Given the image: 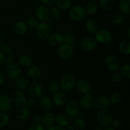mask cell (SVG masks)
Instances as JSON below:
<instances>
[{"mask_svg":"<svg viewBox=\"0 0 130 130\" xmlns=\"http://www.w3.org/2000/svg\"><path fill=\"white\" fill-rule=\"evenodd\" d=\"M14 58V53L11 48L8 46H0V65L6 66L11 63Z\"/></svg>","mask_w":130,"mask_h":130,"instance_id":"obj_1","label":"cell"},{"mask_svg":"<svg viewBox=\"0 0 130 130\" xmlns=\"http://www.w3.org/2000/svg\"><path fill=\"white\" fill-rule=\"evenodd\" d=\"M76 81V79L73 75L67 74L61 79L60 83V88L64 92H69L74 88Z\"/></svg>","mask_w":130,"mask_h":130,"instance_id":"obj_2","label":"cell"},{"mask_svg":"<svg viewBox=\"0 0 130 130\" xmlns=\"http://www.w3.org/2000/svg\"><path fill=\"white\" fill-rule=\"evenodd\" d=\"M10 99L11 104L16 107H22L26 105L27 99L19 90H14L10 93Z\"/></svg>","mask_w":130,"mask_h":130,"instance_id":"obj_3","label":"cell"},{"mask_svg":"<svg viewBox=\"0 0 130 130\" xmlns=\"http://www.w3.org/2000/svg\"><path fill=\"white\" fill-rule=\"evenodd\" d=\"M96 120L100 126L102 127H108L111 124L112 116L111 113L107 109L100 110L96 115Z\"/></svg>","mask_w":130,"mask_h":130,"instance_id":"obj_4","label":"cell"},{"mask_svg":"<svg viewBox=\"0 0 130 130\" xmlns=\"http://www.w3.org/2000/svg\"><path fill=\"white\" fill-rule=\"evenodd\" d=\"M69 17L74 21H81L86 17V11L83 6L76 5L71 7L69 10Z\"/></svg>","mask_w":130,"mask_h":130,"instance_id":"obj_5","label":"cell"},{"mask_svg":"<svg viewBox=\"0 0 130 130\" xmlns=\"http://www.w3.org/2000/svg\"><path fill=\"white\" fill-rule=\"evenodd\" d=\"M112 34L106 29H98L95 32V39L102 44H107L112 40Z\"/></svg>","mask_w":130,"mask_h":130,"instance_id":"obj_6","label":"cell"},{"mask_svg":"<svg viewBox=\"0 0 130 130\" xmlns=\"http://www.w3.org/2000/svg\"><path fill=\"white\" fill-rule=\"evenodd\" d=\"M35 31L37 36L41 39H46L51 34V28L47 23H38L35 27Z\"/></svg>","mask_w":130,"mask_h":130,"instance_id":"obj_7","label":"cell"},{"mask_svg":"<svg viewBox=\"0 0 130 130\" xmlns=\"http://www.w3.org/2000/svg\"><path fill=\"white\" fill-rule=\"evenodd\" d=\"M80 110H81V108H80L79 104L78 102L74 100H70L65 107V110L67 115L71 118L77 117L79 114Z\"/></svg>","mask_w":130,"mask_h":130,"instance_id":"obj_8","label":"cell"},{"mask_svg":"<svg viewBox=\"0 0 130 130\" xmlns=\"http://www.w3.org/2000/svg\"><path fill=\"white\" fill-rule=\"evenodd\" d=\"M57 54L60 58L63 60H67L71 58L73 54V47L71 44L67 43H62L61 45L58 46Z\"/></svg>","mask_w":130,"mask_h":130,"instance_id":"obj_9","label":"cell"},{"mask_svg":"<svg viewBox=\"0 0 130 130\" xmlns=\"http://www.w3.org/2000/svg\"><path fill=\"white\" fill-rule=\"evenodd\" d=\"M105 64L108 69L111 72H117L119 70L121 63L118 57L114 55H109L105 58Z\"/></svg>","mask_w":130,"mask_h":130,"instance_id":"obj_10","label":"cell"},{"mask_svg":"<svg viewBox=\"0 0 130 130\" xmlns=\"http://www.w3.org/2000/svg\"><path fill=\"white\" fill-rule=\"evenodd\" d=\"M6 74L8 77L10 79H15L18 78L20 77V75L21 74V69H20V66L17 63L11 62L6 66Z\"/></svg>","mask_w":130,"mask_h":130,"instance_id":"obj_11","label":"cell"},{"mask_svg":"<svg viewBox=\"0 0 130 130\" xmlns=\"http://www.w3.org/2000/svg\"><path fill=\"white\" fill-rule=\"evenodd\" d=\"M110 99L105 95H100L94 100L95 107L99 110L107 109L110 106Z\"/></svg>","mask_w":130,"mask_h":130,"instance_id":"obj_12","label":"cell"},{"mask_svg":"<svg viewBox=\"0 0 130 130\" xmlns=\"http://www.w3.org/2000/svg\"><path fill=\"white\" fill-rule=\"evenodd\" d=\"M79 106L84 110H88L94 105V99L92 95L86 93L80 100Z\"/></svg>","mask_w":130,"mask_h":130,"instance_id":"obj_13","label":"cell"},{"mask_svg":"<svg viewBox=\"0 0 130 130\" xmlns=\"http://www.w3.org/2000/svg\"><path fill=\"white\" fill-rule=\"evenodd\" d=\"M29 92L32 98L38 99L43 95V87L38 82H34L29 85Z\"/></svg>","mask_w":130,"mask_h":130,"instance_id":"obj_14","label":"cell"},{"mask_svg":"<svg viewBox=\"0 0 130 130\" xmlns=\"http://www.w3.org/2000/svg\"><path fill=\"white\" fill-rule=\"evenodd\" d=\"M48 41L52 46L58 47L64 43V35L60 32L53 33L48 37Z\"/></svg>","mask_w":130,"mask_h":130,"instance_id":"obj_15","label":"cell"},{"mask_svg":"<svg viewBox=\"0 0 130 130\" xmlns=\"http://www.w3.org/2000/svg\"><path fill=\"white\" fill-rule=\"evenodd\" d=\"M36 17L40 21L44 22L48 19L50 17V12L48 7L41 5H39L36 10Z\"/></svg>","mask_w":130,"mask_h":130,"instance_id":"obj_16","label":"cell"},{"mask_svg":"<svg viewBox=\"0 0 130 130\" xmlns=\"http://www.w3.org/2000/svg\"><path fill=\"white\" fill-rule=\"evenodd\" d=\"M97 45V41L93 37L88 36L83 39L81 43V46L85 50L90 52L95 49Z\"/></svg>","mask_w":130,"mask_h":130,"instance_id":"obj_17","label":"cell"},{"mask_svg":"<svg viewBox=\"0 0 130 130\" xmlns=\"http://www.w3.org/2000/svg\"><path fill=\"white\" fill-rule=\"evenodd\" d=\"M52 100L53 104H54V105H55L56 106H63L67 102V95L64 92L58 91L57 93H55Z\"/></svg>","mask_w":130,"mask_h":130,"instance_id":"obj_18","label":"cell"},{"mask_svg":"<svg viewBox=\"0 0 130 130\" xmlns=\"http://www.w3.org/2000/svg\"><path fill=\"white\" fill-rule=\"evenodd\" d=\"M11 102L10 97L6 95H0V112H6L11 109Z\"/></svg>","mask_w":130,"mask_h":130,"instance_id":"obj_19","label":"cell"},{"mask_svg":"<svg viewBox=\"0 0 130 130\" xmlns=\"http://www.w3.org/2000/svg\"><path fill=\"white\" fill-rule=\"evenodd\" d=\"M75 87L76 88L79 92L82 94L88 93L91 90L90 84L87 81L82 79L77 80V81H76Z\"/></svg>","mask_w":130,"mask_h":130,"instance_id":"obj_20","label":"cell"},{"mask_svg":"<svg viewBox=\"0 0 130 130\" xmlns=\"http://www.w3.org/2000/svg\"><path fill=\"white\" fill-rule=\"evenodd\" d=\"M27 75L32 79H38L41 76V71L40 68L36 65H30L29 67H28Z\"/></svg>","mask_w":130,"mask_h":130,"instance_id":"obj_21","label":"cell"},{"mask_svg":"<svg viewBox=\"0 0 130 130\" xmlns=\"http://www.w3.org/2000/svg\"><path fill=\"white\" fill-rule=\"evenodd\" d=\"M39 106L42 109H44V110H49L52 107L53 104L52 100L49 96H46V95H42L39 98Z\"/></svg>","mask_w":130,"mask_h":130,"instance_id":"obj_22","label":"cell"},{"mask_svg":"<svg viewBox=\"0 0 130 130\" xmlns=\"http://www.w3.org/2000/svg\"><path fill=\"white\" fill-rule=\"evenodd\" d=\"M55 122L60 126H67L71 123L70 117L67 114H58L55 119Z\"/></svg>","mask_w":130,"mask_h":130,"instance_id":"obj_23","label":"cell"},{"mask_svg":"<svg viewBox=\"0 0 130 130\" xmlns=\"http://www.w3.org/2000/svg\"><path fill=\"white\" fill-rule=\"evenodd\" d=\"M14 30L19 35H24L27 32L28 25L23 21L17 22L14 25Z\"/></svg>","mask_w":130,"mask_h":130,"instance_id":"obj_24","label":"cell"},{"mask_svg":"<svg viewBox=\"0 0 130 130\" xmlns=\"http://www.w3.org/2000/svg\"><path fill=\"white\" fill-rule=\"evenodd\" d=\"M30 116V110L27 107H20L17 112V118L20 121H26L29 119Z\"/></svg>","mask_w":130,"mask_h":130,"instance_id":"obj_25","label":"cell"},{"mask_svg":"<svg viewBox=\"0 0 130 130\" xmlns=\"http://www.w3.org/2000/svg\"><path fill=\"white\" fill-rule=\"evenodd\" d=\"M55 119V117L53 113L51 112H46L42 116V122L44 123V125L48 126L54 124Z\"/></svg>","mask_w":130,"mask_h":130,"instance_id":"obj_26","label":"cell"},{"mask_svg":"<svg viewBox=\"0 0 130 130\" xmlns=\"http://www.w3.org/2000/svg\"><path fill=\"white\" fill-rule=\"evenodd\" d=\"M85 27L89 32L95 33L99 29V24L94 19H89L85 24Z\"/></svg>","mask_w":130,"mask_h":130,"instance_id":"obj_27","label":"cell"},{"mask_svg":"<svg viewBox=\"0 0 130 130\" xmlns=\"http://www.w3.org/2000/svg\"><path fill=\"white\" fill-rule=\"evenodd\" d=\"M15 85L17 89L24 90L27 88L29 86V81L24 77H19L15 80Z\"/></svg>","mask_w":130,"mask_h":130,"instance_id":"obj_28","label":"cell"},{"mask_svg":"<svg viewBox=\"0 0 130 130\" xmlns=\"http://www.w3.org/2000/svg\"><path fill=\"white\" fill-rule=\"evenodd\" d=\"M119 9L123 14L128 15L130 13V0H121L119 3Z\"/></svg>","mask_w":130,"mask_h":130,"instance_id":"obj_29","label":"cell"},{"mask_svg":"<svg viewBox=\"0 0 130 130\" xmlns=\"http://www.w3.org/2000/svg\"><path fill=\"white\" fill-rule=\"evenodd\" d=\"M55 4L58 8L64 11L69 10L72 7L71 0H56Z\"/></svg>","mask_w":130,"mask_h":130,"instance_id":"obj_30","label":"cell"},{"mask_svg":"<svg viewBox=\"0 0 130 130\" xmlns=\"http://www.w3.org/2000/svg\"><path fill=\"white\" fill-rule=\"evenodd\" d=\"M119 50L122 54L129 55L130 53V41L124 40L121 42L119 44Z\"/></svg>","mask_w":130,"mask_h":130,"instance_id":"obj_31","label":"cell"},{"mask_svg":"<svg viewBox=\"0 0 130 130\" xmlns=\"http://www.w3.org/2000/svg\"><path fill=\"white\" fill-rule=\"evenodd\" d=\"M114 0H99L100 8L104 11H110L114 6Z\"/></svg>","mask_w":130,"mask_h":130,"instance_id":"obj_32","label":"cell"},{"mask_svg":"<svg viewBox=\"0 0 130 130\" xmlns=\"http://www.w3.org/2000/svg\"><path fill=\"white\" fill-rule=\"evenodd\" d=\"M85 10L86 14L89 15H92L95 14L97 11L98 6L95 3L90 2L86 5Z\"/></svg>","mask_w":130,"mask_h":130,"instance_id":"obj_33","label":"cell"},{"mask_svg":"<svg viewBox=\"0 0 130 130\" xmlns=\"http://www.w3.org/2000/svg\"><path fill=\"white\" fill-rule=\"evenodd\" d=\"M125 20V16L122 13H117L113 16L112 23L116 25H120Z\"/></svg>","mask_w":130,"mask_h":130,"instance_id":"obj_34","label":"cell"},{"mask_svg":"<svg viewBox=\"0 0 130 130\" xmlns=\"http://www.w3.org/2000/svg\"><path fill=\"white\" fill-rule=\"evenodd\" d=\"M10 122V116L6 112L0 113V128L6 127Z\"/></svg>","mask_w":130,"mask_h":130,"instance_id":"obj_35","label":"cell"},{"mask_svg":"<svg viewBox=\"0 0 130 130\" xmlns=\"http://www.w3.org/2000/svg\"><path fill=\"white\" fill-rule=\"evenodd\" d=\"M19 63L23 67H29L32 64V60L27 55H22L19 58Z\"/></svg>","mask_w":130,"mask_h":130,"instance_id":"obj_36","label":"cell"},{"mask_svg":"<svg viewBox=\"0 0 130 130\" xmlns=\"http://www.w3.org/2000/svg\"><path fill=\"white\" fill-rule=\"evenodd\" d=\"M120 73L121 74L123 77H125L126 78L130 77V66L128 63L123 65V66L120 67L119 68Z\"/></svg>","mask_w":130,"mask_h":130,"instance_id":"obj_37","label":"cell"},{"mask_svg":"<svg viewBox=\"0 0 130 130\" xmlns=\"http://www.w3.org/2000/svg\"><path fill=\"white\" fill-rule=\"evenodd\" d=\"M50 15H51L53 19H58L61 16V11L59 8L56 6H52L51 7L50 10L49 11Z\"/></svg>","mask_w":130,"mask_h":130,"instance_id":"obj_38","label":"cell"},{"mask_svg":"<svg viewBox=\"0 0 130 130\" xmlns=\"http://www.w3.org/2000/svg\"><path fill=\"white\" fill-rule=\"evenodd\" d=\"M74 125L79 130H83L86 128V122L83 119L81 118H77L74 120Z\"/></svg>","mask_w":130,"mask_h":130,"instance_id":"obj_39","label":"cell"},{"mask_svg":"<svg viewBox=\"0 0 130 130\" xmlns=\"http://www.w3.org/2000/svg\"><path fill=\"white\" fill-rule=\"evenodd\" d=\"M121 95L120 93L118 92L113 93L111 95H110V103L113 104H118L119 103H120V102L121 101Z\"/></svg>","mask_w":130,"mask_h":130,"instance_id":"obj_40","label":"cell"},{"mask_svg":"<svg viewBox=\"0 0 130 130\" xmlns=\"http://www.w3.org/2000/svg\"><path fill=\"white\" fill-rule=\"evenodd\" d=\"M48 89L51 92L57 93L59 91L60 89V84L58 83L53 81L50 84L49 86H48Z\"/></svg>","mask_w":130,"mask_h":130,"instance_id":"obj_41","label":"cell"},{"mask_svg":"<svg viewBox=\"0 0 130 130\" xmlns=\"http://www.w3.org/2000/svg\"><path fill=\"white\" fill-rule=\"evenodd\" d=\"M27 24L31 27H35L38 24V20L36 17L31 16L29 17L27 20Z\"/></svg>","mask_w":130,"mask_h":130,"instance_id":"obj_42","label":"cell"},{"mask_svg":"<svg viewBox=\"0 0 130 130\" xmlns=\"http://www.w3.org/2000/svg\"><path fill=\"white\" fill-rule=\"evenodd\" d=\"M123 76H122L120 72H118V71L117 72H114V73L112 76V80L115 83L120 82V81H121L123 80Z\"/></svg>","mask_w":130,"mask_h":130,"instance_id":"obj_43","label":"cell"},{"mask_svg":"<svg viewBox=\"0 0 130 130\" xmlns=\"http://www.w3.org/2000/svg\"><path fill=\"white\" fill-rule=\"evenodd\" d=\"M112 124V126L114 129H119V128H121L123 123H122V121L120 119H114L112 120L111 124Z\"/></svg>","mask_w":130,"mask_h":130,"instance_id":"obj_44","label":"cell"},{"mask_svg":"<svg viewBox=\"0 0 130 130\" xmlns=\"http://www.w3.org/2000/svg\"><path fill=\"white\" fill-rule=\"evenodd\" d=\"M74 42V38L72 34H66L64 35V43H67V44H72Z\"/></svg>","mask_w":130,"mask_h":130,"instance_id":"obj_45","label":"cell"},{"mask_svg":"<svg viewBox=\"0 0 130 130\" xmlns=\"http://www.w3.org/2000/svg\"><path fill=\"white\" fill-rule=\"evenodd\" d=\"M28 130H44V128L41 123H34L30 126Z\"/></svg>","mask_w":130,"mask_h":130,"instance_id":"obj_46","label":"cell"},{"mask_svg":"<svg viewBox=\"0 0 130 130\" xmlns=\"http://www.w3.org/2000/svg\"><path fill=\"white\" fill-rule=\"evenodd\" d=\"M41 2L47 7H52L55 4L56 0H41Z\"/></svg>","mask_w":130,"mask_h":130,"instance_id":"obj_47","label":"cell"},{"mask_svg":"<svg viewBox=\"0 0 130 130\" xmlns=\"http://www.w3.org/2000/svg\"><path fill=\"white\" fill-rule=\"evenodd\" d=\"M36 99H34V98H30V99H27L26 105H27L29 107H34L36 106Z\"/></svg>","mask_w":130,"mask_h":130,"instance_id":"obj_48","label":"cell"},{"mask_svg":"<svg viewBox=\"0 0 130 130\" xmlns=\"http://www.w3.org/2000/svg\"><path fill=\"white\" fill-rule=\"evenodd\" d=\"M45 130H66L60 126H55V125H51L48 126Z\"/></svg>","mask_w":130,"mask_h":130,"instance_id":"obj_49","label":"cell"},{"mask_svg":"<svg viewBox=\"0 0 130 130\" xmlns=\"http://www.w3.org/2000/svg\"><path fill=\"white\" fill-rule=\"evenodd\" d=\"M34 121L36 123H41L42 116L39 114H36L34 117Z\"/></svg>","mask_w":130,"mask_h":130,"instance_id":"obj_50","label":"cell"},{"mask_svg":"<svg viewBox=\"0 0 130 130\" xmlns=\"http://www.w3.org/2000/svg\"><path fill=\"white\" fill-rule=\"evenodd\" d=\"M4 81H5V77H4L3 72L0 71V85H1L3 83Z\"/></svg>","mask_w":130,"mask_h":130,"instance_id":"obj_51","label":"cell"},{"mask_svg":"<svg viewBox=\"0 0 130 130\" xmlns=\"http://www.w3.org/2000/svg\"><path fill=\"white\" fill-rule=\"evenodd\" d=\"M66 130H74V127L72 126L68 125L66 126Z\"/></svg>","mask_w":130,"mask_h":130,"instance_id":"obj_52","label":"cell"},{"mask_svg":"<svg viewBox=\"0 0 130 130\" xmlns=\"http://www.w3.org/2000/svg\"><path fill=\"white\" fill-rule=\"evenodd\" d=\"M95 130H105V129H104V128H103L102 126H97L95 127Z\"/></svg>","mask_w":130,"mask_h":130,"instance_id":"obj_53","label":"cell"},{"mask_svg":"<svg viewBox=\"0 0 130 130\" xmlns=\"http://www.w3.org/2000/svg\"><path fill=\"white\" fill-rule=\"evenodd\" d=\"M105 130H116V129H114L112 127H109V128H106Z\"/></svg>","mask_w":130,"mask_h":130,"instance_id":"obj_54","label":"cell"},{"mask_svg":"<svg viewBox=\"0 0 130 130\" xmlns=\"http://www.w3.org/2000/svg\"><path fill=\"white\" fill-rule=\"evenodd\" d=\"M128 39H130V28L128 29Z\"/></svg>","mask_w":130,"mask_h":130,"instance_id":"obj_55","label":"cell"},{"mask_svg":"<svg viewBox=\"0 0 130 130\" xmlns=\"http://www.w3.org/2000/svg\"><path fill=\"white\" fill-rule=\"evenodd\" d=\"M1 89H0V95H1Z\"/></svg>","mask_w":130,"mask_h":130,"instance_id":"obj_56","label":"cell"}]
</instances>
